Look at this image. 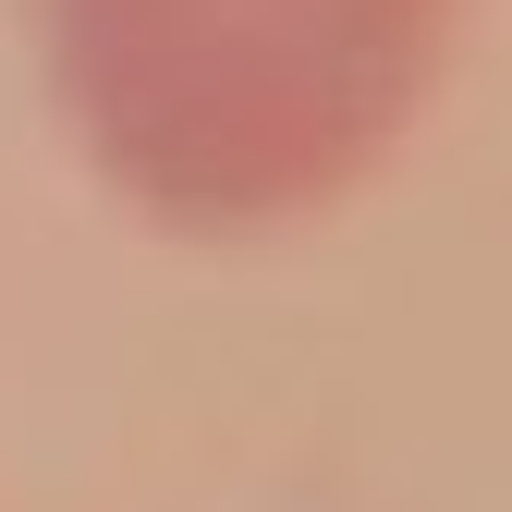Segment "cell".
<instances>
[{"label":"cell","instance_id":"1","mask_svg":"<svg viewBox=\"0 0 512 512\" xmlns=\"http://www.w3.org/2000/svg\"><path fill=\"white\" fill-rule=\"evenodd\" d=\"M476 0H37L49 98L122 208L256 244L391 159Z\"/></svg>","mask_w":512,"mask_h":512}]
</instances>
